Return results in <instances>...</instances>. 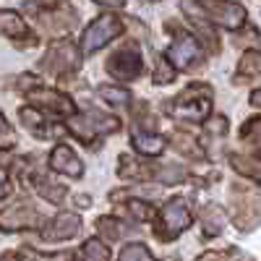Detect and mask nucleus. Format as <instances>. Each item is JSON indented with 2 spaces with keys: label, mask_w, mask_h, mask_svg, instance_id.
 I'll return each instance as SVG.
<instances>
[{
  "label": "nucleus",
  "mask_w": 261,
  "mask_h": 261,
  "mask_svg": "<svg viewBox=\"0 0 261 261\" xmlns=\"http://www.w3.org/2000/svg\"><path fill=\"white\" fill-rule=\"evenodd\" d=\"M118 261H157V258L151 256V251L144 243H128L120 251V258Z\"/></svg>",
  "instance_id": "28"
},
{
  "label": "nucleus",
  "mask_w": 261,
  "mask_h": 261,
  "mask_svg": "<svg viewBox=\"0 0 261 261\" xmlns=\"http://www.w3.org/2000/svg\"><path fill=\"white\" fill-rule=\"evenodd\" d=\"M172 79H175L172 65H167V60H160L157 68H154V84H170Z\"/></svg>",
  "instance_id": "32"
},
{
  "label": "nucleus",
  "mask_w": 261,
  "mask_h": 261,
  "mask_svg": "<svg viewBox=\"0 0 261 261\" xmlns=\"http://www.w3.org/2000/svg\"><path fill=\"white\" fill-rule=\"evenodd\" d=\"M146 3H160V0H146Z\"/></svg>",
  "instance_id": "38"
},
{
  "label": "nucleus",
  "mask_w": 261,
  "mask_h": 261,
  "mask_svg": "<svg viewBox=\"0 0 261 261\" xmlns=\"http://www.w3.org/2000/svg\"><path fill=\"white\" fill-rule=\"evenodd\" d=\"M154 172H157V167H149V165H141L136 160L120 157V175L128 178V180H151Z\"/></svg>",
  "instance_id": "21"
},
{
  "label": "nucleus",
  "mask_w": 261,
  "mask_h": 261,
  "mask_svg": "<svg viewBox=\"0 0 261 261\" xmlns=\"http://www.w3.org/2000/svg\"><path fill=\"white\" fill-rule=\"evenodd\" d=\"M230 162H232V167H235L238 172H243L246 178H251V180L261 183V165H258V162L246 160V157H241V154H232V157H230Z\"/></svg>",
  "instance_id": "26"
},
{
  "label": "nucleus",
  "mask_w": 261,
  "mask_h": 261,
  "mask_svg": "<svg viewBox=\"0 0 261 261\" xmlns=\"http://www.w3.org/2000/svg\"><path fill=\"white\" fill-rule=\"evenodd\" d=\"M34 227H42V214L27 201H18V204L0 212V230L3 232L34 230Z\"/></svg>",
  "instance_id": "7"
},
{
  "label": "nucleus",
  "mask_w": 261,
  "mask_h": 261,
  "mask_svg": "<svg viewBox=\"0 0 261 261\" xmlns=\"http://www.w3.org/2000/svg\"><path fill=\"white\" fill-rule=\"evenodd\" d=\"M201 60V45L196 42L191 34L178 32L172 45L167 47V63L175 65V68H191Z\"/></svg>",
  "instance_id": "9"
},
{
  "label": "nucleus",
  "mask_w": 261,
  "mask_h": 261,
  "mask_svg": "<svg viewBox=\"0 0 261 261\" xmlns=\"http://www.w3.org/2000/svg\"><path fill=\"white\" fill-rule=\"evenodd\" d=\"M68 128L71 134L81 141H94V136L99 134H110V130H118L120 128V120L118 118H110V115H97V113H86V115H68Z\"/></svg>",
  "instance_id": "4"
},
{
  "label": "nucleus",
  "mask_w": 261,
  "mask_h": 261,
  "mask_svg": "<svg viewBox=\"0 0 261 261\" xmlns=\"http://www.w3.org/2000/svg\"><path fill=\"white\" fill-rule=\"evenodd\" d=\"M251 105H253V107H261V86L251 92Z\"/></svg>",
  "instance_id": "36"
},
{
  "label": "nucleus",
  "mask_w": 261,
  "mask_h": 261,
  "mask_svg": "<svg viewBox=\"0 0 261 261\" xmlns=\"http://www.w3.org/2000/svg\"><path fill=\"white\" fill-rule=\"evenodd\" d=\"M18 261H71V253H37L32 248H21Z\"/></svg>",
  "instance_id": "30"
},
{
  "label": "nucleus",
  "mask_w": 261,
  "mask_h": 261,
  "mask_svg": "<svg viewBox=\"0 0 261 261\" xmlns=\"http://www.w3.org/2000/svg\"><path fill=\"white\" fill-rule=\"evenodd\" d=\"M170 115L188 123H204L212 115V86L191 84L186 92H180L170 102Z\"/></svg>",
  "instance_id": "1"
},
{
  "label": "nucleus",
  "mask_w": 261,
  "mask_h": 261,
  "mask_svg": "<svg viewBox=\"0 0 261 261\" xmlns=\"http://www.w3.org/2000/svg\"><path fill=\"white\" fill-rule=\"evenodd\" d=\"M241 141H243V146L248 149V154L261 157V118H253V120H248V123L243 125Z\"/></svg>",
  "instance_id": "19"
},
{
  "label": "nucleus",
  "mask_w": 261,
  "mask_h": 261,
  "mask_svg": "<svg viewBox=\"0 0 261 261\" xmlns=\"http://www.w3.org/2000/svg\"><path fill=\"white\" fill-rule=\"evenodd\" d=\"M141 53L136 50V45H125L123 50H118L110 60H107V71L120 81H134L141 76Z\"/></svg>",
  "instance_id": "8"
},
{
  "label": "nucleus",
  "mask_w": 261,
  "mask_h": 261,
  "mask_svg": "<svg viewBox=\"0 0 261 261\" xmlns=\"http://www.w3.org/2000/svg\"><path fill=\"white\" fill-rule=\"evenodd\" d=\"M94 3L107 6V8H123V6H125V0H94Z\"/></svg>",
  "instance_id": "35"
},
{
  "label": "nucleus",
  "mask_w": 261,
  "mask_h": 261,
  "mask_svg": "<svg viewBox=\"0 0 261 261\" xmlns=\"http://www.w3.org/2000/svg\"><path fill=\"white\" fill-rule=\"evenodd\" d=\"M76 204H79V206H89L92 199H89V196H76Z\"/></svg>",
  "instance_id": "37"
},
{
  "label": "nucleus",
  "mask_w": 261,
  "mask_h": 261,
  "mask_svg": "<svg viewBox=\"0 0 261 261\" xmlns=\"http://www.w3.org/2000/svg\"><path fill=\"white\" fill-rule=\"evenodd\" d=\"M193 225V214H191V206L186 199L175 196L170 199L162 209V217H160V238L162 241H175L180 232H186L188 227Z\"/></svg>",
  "instance_id": "3"
},
{
  "label": "nucleus",
  "mask_w": 261,
  "mask_h": 261,
  "mask_svg": "<svg viewBox=\"0 0 261 261\" xmlns=\"http://www.w3.org/2000/svg\"><path fill=\"white\" fill-rule=\"evenodd\" d=\"M201 11L206 18H212L214 24H220L225 29H241L246 24V8L241 3H232V0H204Z\"/></svg>",
  "instance_id": "5"
},
{
  "label": "nucleus",
  "mask_w": 261,
  "mask_h": 261,
  "mask_svg": "<svg viewBox=\"0 0 261 261\" xmlns=\"http://www.w3.org/2000/svg\"><path fill=\"white\" fill-rule=\"evenodd\" d=\"M81 227V217L73 214V212H60L53 225L45 230V238L47 241H68V238H73Z\"/></svg>",
  "instance_id": "14"
},
{
  "label": "nucleus",
  "mask_w": 261,
  "mask_h": 261,
  "mask_svg": "<svg viewBox=\"0 0 261 261\" xmlns=\"http://www.w3.org/2000/svg\"><path fill=\"white\" fill-rule=\"evenodd\" d=\"M130 144H134V149L139 151L141 157H157V154H162V149L167 146V139L160 136V134H146V130H136V134L130 136Z\"/></svg>",
  "instance_id": "16"
},
{
  "label": "nucleus",
  "mask_w": 261,
  "mask_h": 261,
  "mask_svg": "<svg viewBox=\"0 0 261 261\" xmlns=\"http://www.w3.org/2000/svg\"><path fill=\"white\" fill-rule=\"evenodd\" d=\"M199 261H232V256L230 253H204V256H199Z\"/></svg>",
  "instance_id": "34"
},
{
  "label": "nucleus",
  "mask_w": 261,
  "mask_h": 261,
  "mask_svg": "<svg viewBox=\"0 0 261 261\" xmlns=\"http://www.w3.org/2000/svg\"><path fill=\"white\" fill-rule=\"evenodd\" d=\"M232 222L235 227H241V230H251L261 222V201L256 199V196H251V191L241 188V186H235L232 188Z\"/></svg>",
  "instance_id": "6"
},
{
  "label": "nucleus",
  "mask_w": 261,
  "mask_h": 261,
  "mask_svg": "<svg viewBox=\"0 0 261 261\" xmlns=\"http://www.w3.org/2000/svg\"><path fill=\"white\" fill-rule=\"evenodd\" d=\"M76 60H79V53L71 42H55L47 50V55L42 58V68L47 73H63V71H71Z\"/></svg>",
  "instance_id": "11"
},
{
  "label": "nucleus",
  "mask_w": 261,
  "mask_h": 261,
  "mask_svg": "<svg viewBox=\"0 0 261 261\" xmlns=\"http://www.w3.org/2000/svg\"><path fill=\"white\" fill-rule=\"evenodd\" d=\"M238 73H241V76H258L261 73V50L243 53L241 63H238Z\"/></svg>",
  "instance_id": "24"
},
{
  "label": "nucleus",
  "mask_w": 261,
  "mask_h": 261,
  "mask_svg": "<svg viewBox=\"0 0 261 261\" xmlns=\"http://www.w3.org/2000/svg\"><path fill=\"white\" fill-rule=\"evenodd\" d=\"M76 261H110V251H107V246H105L102 241H97V238H89V241L81 246Z\"/></svg>",
  "instance_id": "22"
},
{
  "label": "nucleus",
  "mask_w": 261,
  "mask_h": 261,
  "mask_svg": "<svg viewBox=\"0 0 261 261\" xmlns=\"http://www.w3.org/2000/svg\"><path fill=\"white\" fill-rule=\"evenodd\" d=\"M99 232H105L110 241H120V238L128 232V225H123L120 220H115V217H102V220L97 222Z\"/></svg>",
  "instance_id": "27"
},
{
  "label": "nucleus",
  "mask_w": 261,
  "mask_h": 261,
  "mask_svg": "<svg viewBox=\"0 0 261 261\" xmlns=\"http://www.w3.org/2000/svg\"><path fill=\"white\" fill-rule=\"evenodd\" d=\"M99 97L115 107H125L130 102V92L123 89V86H99Z\"/></svg>",
  "instance_id": "25"
},
{
  "label": "nucleus",
  "mask_w": 261,
  "mask_h": 261,
  "mask_svg": "<svg viewBox=\"0 0 261 261\" xmlns=\"http://www.w3.org/2000/svg\"><path fill=\"white\" fill-rule=\"evenodd\" d=\"M118 34H123V21H120L118 16L105 13V16L94 18L92 24L84 29L81 42H79V53H81V55H92V53H97L99 47H105L107 42H113Z\"/></svg>",
  "instance_id": "2"
},
{
  "label": "nucleus",
  "mask_w": 261,
  "mask_h": 261,
  "mask_svg": "<svg viewBox=\"0 0 261 261\" xmlns=\"http://www.w3.org/2000/svg\"><path fill=\"white\" fill-rule=\"evenodd\" d=\"M170 144H172V149H175V151H180V154H186V157H191V160H204V151H201L199 141H196L193 136H188L186 130L172 134Z\"/></svg>",
  "instance_id": "20"
},
{
  "label": "nucleus",
  "mask_w": 261,
  "mask_h": 261,
  "mask_svg": "<svg viewBox=\"0 0 261 261\" xmlns=\"http://www.w3.org/2000/svg\"><path fill=\"white\" fill-rule=\"evenodd\" d=\"M34 183H37V191H39V196H45L47 201H53V204H60V201L65 199V188H63V186H55V183H50L45 175H37V178H34Z\"/></svg>",
  "instance_id": "23"
},
{
  "label": "nucleus",
  "mask_w": 261,
  "mask_h": 261,
  "mask_svg": "<svg viewBox=\"0 0 261 261\" xmlns=\"http://www.w3.org/2000/svg\"><path fill=\"white\" fill-rule=\"evenodd\" d=\"M125 209H128L130 217H134V220H139V222H149L151 217H154V209H151V204L139 201V199H128Z\"/></svg>",
  "instance_id": "29"
},
{
  "label": "nucleus",
  "mask_w": 261,
  "mask_h": 261,
  "mask_svg": "<svg viewBox=\"0 0 261 261\" xmlns=\"http://www.w3.org/2000/svg\"><path fill=\"white\" fill-rule=\"evenodd\" d=\"M50 167H53L55 172L68 175V178H81V175H84V162L79 160L76 151H73L71 146H65V144H58V146L53 149Z\"/></svg>",
  "instance_id": "13"
},
{
  "label": "nucleus",
  "mask_w": 261,
  "mask_h": 261,
  "mask_svg": "<svg viewBox=\"0 0 261 261\" xmlns=\"http://www.w3.org/2000/svg\"><path fill=\"white\" fill-rule=\"evenodd\" d=\"M29 8L37 11L39 24L45 27L47 32H53V34L68 32V29L73 27V21H76V13H73V8H71L68 3H58V6H53V8H42V11H39L34 3H29Z\"/></svg>",
  "instance_id": "10"
},
{
  "label": "nucleus",
  "mask_w": 261,
  "mask_h": 261,
  "mask_svg": "<svg viewBox=\"0 0 261 261\" xmlns=\"http://www.w3.org/2000/svg\"><path fill=\"white\" fill-rule=\"evenodd\" d=\"M16 146V134L11 130V125L6 123L3 113H0V149H13Z\"/></svg>",
  "instance_id": "31"
},
{
  "label": "nucleus",
  "mask_w": 261,
  "mask_h": 261,
  "mask_svg": "<svg viewBox=\"0 0 261 261\" xmlns=\"http://www.w3.org/2000/svg\"><path fill=\"white\" fill-rule=\"evenodd\" d=\"M18 118H21V123H24L37 139H47V136H50V125H47V120L42 118V113L34 110V107H21V110H18Z\"/></svg>",
  "instance_id": "18"
},
{
  "label": "nucleus",
  "mask_w": 261,
  "mask_h": 261,
  "mask_svg": "<svg viewBox=\"0 0 261 261\" xmlns=\"http://www.w3.org/2000/svg\"><path fill=\"white\" fill-rule=\"evenodd\" d=\"M27 99L39 105V107H45V110L58 113V115H73V102L65 97L63 92H55V89H29Z\"/></svg>",
  "instance_id": "12"
},
{
  "label": "nucleus",
  "mask_w": 261,
  "mask_h": 261,
  "mask_svg": "<svg viewBox=\"0 0 261 261\" xmlns=\"http://www.w3.org/2000/svg\"><path fill=\"white\" fill-rule=\"evenodd\" d=\"M11 193V180H8V172L0 170V199H6V196Z\"/></svg>",
  "instance_id": "33"
},
{
  "label": "nucleus",
  "mask_w": 261,
  "mask_h": 261,
  "mask_svg": "<svg viewBox=\"0 0 261 261\" xmlns=\"http://www.w3.org/2000/svg\"><path fill=\"white\" fill-rule=\"evenodd\" d=\"M225 222H227V214H225V209H222L220 204H206V206H204V212H201V225H204V232H206L209 238L220 235L222 227H225Z\"/></svg>",
  "instance_id": "17"
},
{
  "label": "nucleus",
  "mask_w": 261,
  "mask_h": 261,
  "mask_svg": "<svg viewBox=\"0 0 261 261\" xmlns=\"http://www.w3.org/2000/svg\"><path fill=\"white\" fill-rule=\"evenodd\" d=\"M0 34L11 37V39H27V45H32L29 29H27V24H24V18H21L16 11L0 8Z\"/></svg>",
  "instance_id": "15"
}]
</instances>
